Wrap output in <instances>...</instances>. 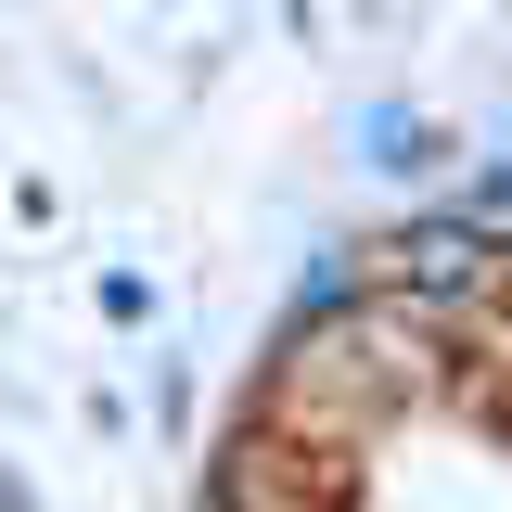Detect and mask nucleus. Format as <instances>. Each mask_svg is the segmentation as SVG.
Returning a JSON list of instances; mask_svg holds the SVG:
<instances>
[{
  "instance_id": "obj_1",
  "label": "nucleus",
  "mask_w": 512,
  "mask_h": 512,
  "mask_svg": "<svg viewBox=\"0 0 512 512\" xmlns=\"http://www.w3.org/2000/svg\"><path fill=\"white\" fill-rule=\"evenodd\" d=\"M384 282L423 295V308H474L487 295V231H410V244L384 256Z\"/></svg>"
}]
</instances>
